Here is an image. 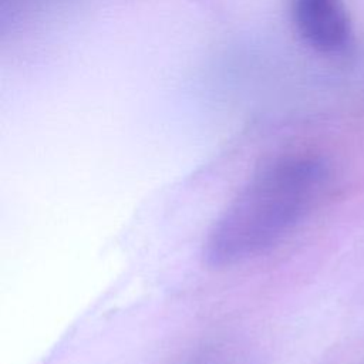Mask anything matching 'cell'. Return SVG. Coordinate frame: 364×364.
Masks as SVG:
<instances>
[{
    "label": "cell",
    "instance_id": "7a4b0ae2",
    "mask_svg": "<svg viewBox=\"0 0 364 364\" xmlns=\"http://www.w3.org/2000/svg\"><path fill=\"white\" fill-rule=\"evenodd\" d=\"M301 40L320 53H338L350 41V21L343 0H290Z\"/></svg>",
    "mask_w": 364,
    "mask_h": 364
},
{
    "label": "cell",
    "instance_id": "6da1fadb",
    "mask_svg": "<svg viewBox=\"0 0 364 364\" xmlns=\"http://www.w3.org/2000/svg\"><path fill=\"white\" fill-rule=\"evenodd\" d=\"M324 179V166L314 158L263 162L213 222L203 247L206 263L230 270L274 252L311 212Z\"/></svg>",
    "mask_w": 364,
    "mask_h": 364
}]
</instances>
